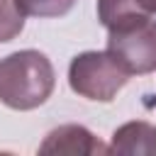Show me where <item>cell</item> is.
<instances>
[{"mask_svg": "<svg viewBox=\"0 0 156 156\" xmlns=\"http://www.w3.org/2000/svg\"><path fill=\"white\" fill-rule=\"evenodd\" d=\"M56 88V73L46 54L37 49L12 51L0 61V102L17 112L41 107Z\"/></svg>", "mask_w": 156, "mask_h": 156, "instance_id": "6da1fadb", "label": "cell"}, {"mask_svg": "<svg viewBox=\"0 0 156 156\" xmlns=\"http://www.w3.org/2000/svg\"><path fill=\"white\" fill-rule=\"evenodd\" d=\"M129 71L110 51H83L68 63V85L90 102H112L127 85Z\"/></svg>", "mask_w": 156, "mask_h": 156, "instance_id": "7a4b0ae2", "label": "cell"}, {"mask_svg": "<svg viewBox=\"0 0 156 156\" xmlns=\"http://www.w3.org/2000/svg\"><path fill=\"white\" fill-rule=\"evenodd\" d=\"M107 51L129 71L146 76L156 71V20L151 15H129L107 27Z\"/></svg>", "mask_w": 156, "mask_h": 156, "instance_id": "3957f363", "label": "cell"}, {"mask_svg": "<svg viewBox=\"0 0 156 156\" xmlns=\"http://www.w3.org/2000/svg\"><path fill=\"white\" fill-rule=\"evenodd\" d=\"M39 151L41 154H83V156L110 154L107 146H102L100 139L83 124H61L51 129L39 144Z\"/></svg>", "mask_w": 156, "mask_h": 156, "instance_id": "277c9868", "label": "cell"}, {"mask_svg": "<svg viewBox=\"0 0 156 156\" xmlns=\"http://www.w3.org/2000/svg\"><path fill=\"white\" fill-rule=\"evenodd\" d=\"M107 151L129 156H156V127L146 119L124 122L112 132Z\"/></svg>", "mask_w": 156, "mask_h": 156, "instance_id": "5b68a950", "label": "cell"}, {"mask_svg": "<svg viewBox=\"0 0 156 156\" xmlns=\"http://www.w3.org/2000/svg\"><path fill=\"white\" fill-rule=\"evenodd\" d=\"M24 29V12L17 0H0V44L17 39Z\"/></svg>", "mask_w": 156, "mask_h": 156, "instance_id": "8992f818", "label": "cell"}, {"mask_svg": "<svg viewBox=\"0 0 156 156\" xmlns=\"http://www.w3.org/2000/svg\"><path fill=\"white\" fill-rule=\"evenodd\" d=\"M20 10L24 12V17H63L73 10L76 0H17Z\"/></svg>", "mask_w": 156, "mask_h": 156, "instance_id": "52a82bcc", "label": "cell"}, {"mask_svg": "<svg viewBox=\"0 0 156 156\" xmlns=\"http://www.w3.org/2000/svg\"><path fill=\"white\" fill-rule=\"evenodd\" d=\"M139 15H156V0H132Z\"/></svg>", "mask_w": 156, "mask_h": 156, "instance_id": "ba28073f", "label": "cell"}]
</instances>
